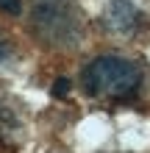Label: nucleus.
<instances>
[{
	"label": "nucleus",
	"mask_w": 150,
	"mask_h": 153,
	"mask_svg": "<svg viewBox=\"0 0 150 153\" xmlns=\"http://www.w3.org/2000/svg\"><path fill=\"white\" fill-rule=\"evenodd\" d=\"M81 86L86 95L98 97V100H111V103L136 100L145 86V70L131 59L106 53L83 67Z\"/></svg>",
	"instance_id": "nucleus-1"
},
{
	"label": "nucleus",
	"mask_w": 150,
	"mask_h": 153,
	"mask_svg": "<svg viewBox=\"0 0 150 153\" xmlns=\"http://www.w3.org/2000/svg\"><path fill=\"white\" fill-rule=\"evenodd\" d=\"M33 31L47 45H72L83 31L81 14L64 0H42L33 8Z\"/></svg>",
	"instance_id": "nucleus-2"
},
{
	"label": "nucleus",
	"mask_w": 150,
	"mask_h": 153,
	"mask_svg": "<svg viewBox=\"0 0 150 153\" xmlns=\"http://www.w3.org/2000/svg\"><path fill=\"white\" fill-rule=\"evenodd\" d=\"M103 25L117 33H131L142 25V11L131 0H106L103 8Z\"/></svg>",
	"instance_id": "nucleus-3"
},
{
	"label": "nucleus",
	"mask_w": 150,
	"mask_h": 153,
	"mask_svg": "<svg viewBox=\"0 0 150 153\" xmlns=\"http://www.w3.org/2000/svg\"><path fill=\"white\" fill-rule=\"evenodd\" d=\"M14 128H17V117H14V111L8 109V106L0 103V139H6Z\"/></svg>",
	"instance_id": "nucleus-4"
},
{
	"label": "nucleus",
	"mask_w": 150,
	"mask_h": 153,
	"mask_svg": "<svg viewBox=\"0 0 150 153\" xmlns=\"http://www.w3.org/2000/svg\"><path fill=\"white\" fill-rule=\"evenodd\" d=\"M20 8H22L20 0H0V11L6 14H20Z\"/></svg>",
	"instance_id": "nucleus-5"
},
{
	"label": "nucleus",
	"mask_w": 150,
	"mask_h": 153,
	"mask_svg": "<svg viewBox=\"0 0 150 153\" xmlns=\"http://www.w3.org/2000/svg\"><path fill=\"white\" fill-rule=\"evenodd\" d=\"M67 92H69V81L67 78H58L56 84H53V95H61V97H64Z\"/></svg>",
	"instance_id": "nucleus-6"
},
{
	"label": "nucleus",
	"mask_w": 150,
	"mask_h": 153,
	"mask_svg": "<svg viewBox=\"0 0 150 153\" xmlns=\"http://www.w3.org/2000/svg\"><path fill=\"white\" fill-rule=\"evenodd\" d=\"M8 53H11V45H8V39H3V36H0V61H3V59H8Z\"/></svg>",
	"instance_id": "nucleus-7"
}]
</instances>
